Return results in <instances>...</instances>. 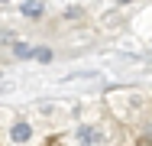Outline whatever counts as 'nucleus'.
I'll return each mask as SVG.
<instances>
[{
	"instance_id": "obj_1",
	"label": "nucleus",
	"mask_w": 152,
	"mask_h": 146,
	"mask_svg": "<svg viewBox=\"0 0 152 146\" xmlns=\"http://www.w3.org/2000/svg\"><path fill=\"white\" fill-rule=\"evenodd\" d=\"M75 143L78 146H104L107 143V133L97 130V127H91V123H81L75 130Z\"/></svg>"
},
{
	"instance_id": "obj_2",
	"label": "nucleus",
	"mask_w": 152,
	"mask_h": 146,
	"mask_svg": "<svg viewBox=\"0 0 152 146\" xmlns=\"http://www.w3.org/2000/svg\"><path fill=\"white\" fill-rule=\"evenodd\" d=\"M10 140H13V143H29L32 140V127L29 123H26V120H20V123H13V127H10Z\"/></svg>"
},
{
	"instance_id": "obj_3",
	"label": "nucleus",
	"mask_w": 152,
	"mask_h": 146,
	"mask_svg": "<svg viewBox=\"0 0 152 146\" xmlns=\"http://www.w3.org/2000/svg\"><path fill=\"white\" fill-rule=\"evenodd\" d=\"M23 13L26 16H39L42 13V3H23Z\"/></svg>"
},
{
	"instance_id": "obj_4",
	"label": "nucleus",
	"mask_w": 152,
	"mask_h": 146,
	"mask_svg": "<svg viewBox=\"0 0 152 146\" xmlns=\"http://www.w3.org/2000/svg\"><path fill=\"white\" fill-rule=\"evenodd\" d=\"M13 49H16V55H20V58H29V55H32V49L26 46V42H16Z\"/></svg>"
},
{
	"instance_id": "obj_5",
	"label": "nucleus",
	"mask_w": 152,
	"mask_h": 146,
	"mask_svg": "<svg viewBox=\"0 0 152 146\" xmlns=\"http://www.w3.org/2000/svg\"><path fill=\"white\" fill-rule=\"evenodd\" d=\"M36 58H39V62H52V49H45V46L36 49Z\"/></svg>"
},
{
	"instance_id": "obj_6",
	"label": "nucleus",
	"mask_w": 152,
	"mask_h": 146,
	"mask_svg": "<svg viewBox=\"0 0 152 146\" xmlns=\"http://www.w3.org/2000/svg\"><path fill=\"white\" fill-rule=\"evenodd\" d=\"M117 3H133V0H117Z\"/></svg>"
},
{
	"instance_id": "obj_7",
	"label": "nucleus",
	"mask_w": 152,
	"mask_h": 146,
	"mask_svg": "<svg viewBox=\"0 0 152 146\" xmlns=\"http://www.w3.org/2000/svg\"><path fill=\"white\" fill-rule=\"evenodd\" d=\"M0 3H7V0H0Z\"/></svg>"
}]
</instances>
